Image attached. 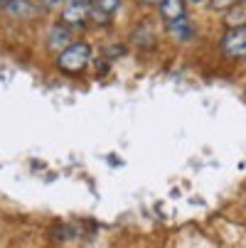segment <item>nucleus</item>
I'll return each mask as SVG.
<instances>
[{
	"mask_svg": "<svg viewBox=\"0 0 246 248\" xmlns=\"http://www.w3.org/2000/svg\"><path fill=\"white\" fill-rule=\"evenodd\" d=\"M118 8H121V0H94V10H91V15L98 17L101 22H106V17H111Z\"/></svg>",
	"mask_w": 246,
	"mask_h": 248,
	"instance_id": "6",
	"label": "nucleus"
},
{
	"mask_svg": "<svg viewBox=\"0 0 246 248\" xmlns=\"http://www.w3.org/2000/svg\"><path fill=\"white\" fill-rule=\"evenodd\" d=\"M5 10L13 15V17H20V20H25V17H30V15H34V8L30 0H8L5 3Z\"/></svg>",
	"mask_w": 246,
	"mask_h": 248,
	"instance_id": "7",
	"label": "nucleus"
},
{
	"mask_svg": "<svg viewBox=\"0 0 246 248\" xmlns=\"http://www.w3.org/2000/svg\"><path fill=\"white\" fill-rule=\"evenodd\" d=\"M62 3H66V0H42V5H45V8H59Z\"/></svg>",
	"mask_w": 246,
	"mask_h": 248,
	"instance_id": "10",
	"label": "nucleus"
},
{
	"mask_svg": "<svg viewBox=\"0 0 246 248\" xmlns=\"http://www.w3.org/2000/svg\"><path fill=\"white\" fill-rule=\"evenodd\" d=\"M222 49H224L227 57H234V59L246 57V27L229 30L222 40Z\"/></svg>",
	"mask_w": 246,
	"mask_h": 248,
	"instance_id": "2",
	"label": "nucleus"
},
{
	"mask_svg": "<svg viewBox=\"0 0 246 248\" xmlns=\"http://www.w3.org/2000/svg\"><path fill=\"white\" fill-rule=\"evenodd\" d=\"M66 3H69V5H86V8H89L91 0H66Z\"/></svg>",
	"mask_w": 246,
	"mask_h": 248,
	"instance_id": "11",
	"label": "nucleus"
},
{
	"mask_svg": "<svg viewBox=\"0 0 246 248\" xmlns=\"http://www.w3.org/2000/svg\"><path fill=\"white\" fill-rule=\"evenodd\" d=\"M190 3H197L199 5V3H204V0H190Z\"/></svg>",
	"mask_w": 246,
	"mask_h": 248,
	"instance_id": "13",
	"label": "nucleus"
},
{
	"mask_svg": "<svg viewBox=\"0 0 246 248\" xmlns=\"http://www.w3.org/2000/svg\"><path fill=\"white\" fill-rule=\"evenodd\" d=\"M89 59H91L89 45L86 42H72L64 52H59L57 64H59L62 72H66V74H79V72H84V69H86Z\"/></svg>",
	"mask_w": 246,
	"mask_h": 248,
	"instance_id": "1",
	"label": "nucleus"
},
{
	"mask_svg": "<svg viewBox=\"0 0 246 248\" xmlns=\"http://www.w3.org/2000/svg\"><path fill=\"white\" fill-rule=\"evenodd\" d=\"M5 3H8V0H0V5H5Z\"/></svg>",
	"mask_w": 246,
	"mask_h": 248,
	"instance_id": "14",
	"label": "nucleus"
},
{
	"mask_svg": "<svg viewBox=\"0 0 246 248\" xmlns=\"http://www.w3.org/2000/svg\"><path fill=\"white\" fill-rule=\"evenodd\" d=\"M62 20L66 27H77V25H84L89 20V8L86 5H66L64 13H62Z\"/></svg>",
	"mask_w": 246,
	"mask_h": 248,
	"instance_id": "4",
	"label": "nucleus"
},
{
	"mask_svg": "<svg viewBox=\"0 0 246 248\" xmlns=\"http://www.w3.org/2000/svg\"><path fill=\"white\" fill-rule=\"evenodd\" d=\"M69 45H72V30H69L66 25H54L52 32H49V47L57 52V49H66Z\"/></svg>",
	"mask_w": 246,
	"mask_h": 248,
	"instance_id": "3",
	"label": "nucleus"
},
{
	"mask_svg": "<svg viewBox=\"0 0 246 248\" xmlns=\"http://www.w3.org/2000/svg\"><path fill=\"white\" fill-rule=\"evenodd\" d=\"M146 3H163V0H146Z\"/></svg>",
	"mask_w": 246,
	"mask_h": 248,
	"instance_id": "12",
	"label": "nucleus"
},
{
	"mask_svg": "<svg viewBox=\"0 0 246 248\" xmlns=\"http://www.w3.org/2000/svg\"><path fill=\"white\" fill-rule=\"evenodd\" d=\"M167 30H170L178 40H182V42L192 40V34H195V27H192V22H190L187 15H182V17H178V20L167 22Z\"/></svg>",
	"mask_w": 246,
	"mask_h": 248,
	"instance_id": "5",
	"label": "nucleus"
},
{
	"mask_svg": "<svg viewBox=\"0 0 246 248\" xmlns=\"http://www.w3.org/2000/svg\"><path fill=\"white\" fill-rule=\"evenodd\" d=\"M231 5H236V0H212L214 10H224V8H231Z\"/></svg>",
	"mask_w": 246,
	"mask_h": 248,
	"instance_id": "9",
	"label": "nucleus"
},
{
	"mask_svg": "<svg viewBox=\"0 0 246 248\" xmlns=\"http://www.w3.org/2000/svg\"><path fill=\"white\" fill-rule=\"evenodd\" d=\"M160 15H163L167 22L182 17V15H185V10H182V0H163V3H160Z\"/></svg>",
	"mask_w": 246,
	"mask_h": 248,
	"instance_id": "8",
	"label": "nucleus"
}]
</instances>
